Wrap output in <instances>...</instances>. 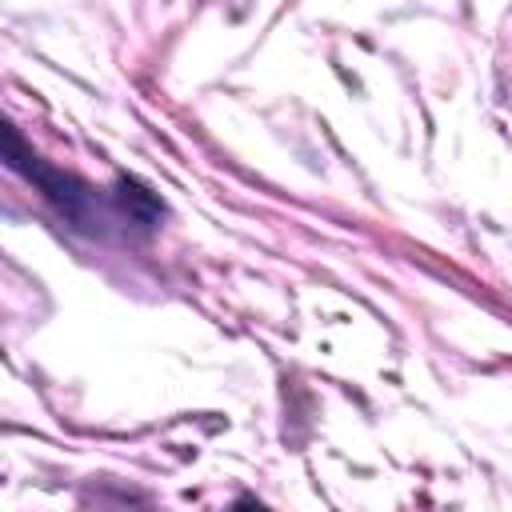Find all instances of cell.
<instances>
[{
  "mask_svg": "<svg viewBox=\"0 0 512 512\" xmlns=\"http://www.w3.org/2000/svg\"><path fill=\"white\" fill-rule=\"evenodd\" d=\"M0 160L8 164V168H16L20 176H28V180H36V188L76 224V228H84V208L88 204H96V192L92 188H84L80 180H72V176H64V172H52V168H44L40 164V156L24 144V136L0 116Z\"/></svg>",
  "mask_w": 512,
  "mask_h": 512,
  "instance_id": "cell-1",
  "label": "cell"
}]
</instances>
